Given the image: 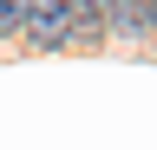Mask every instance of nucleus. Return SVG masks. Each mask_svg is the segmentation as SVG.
I'll use <instances>...</instances> for the list:
<instances>
[{"label":"nucleus","instance_id":"nucleus-2","mask_svg":"<svg viewBox=\"0 0 157 150\" xmlns=\"http://www.w3.org/2000/svg\"><path fill=\"white\" fill-rule=\"evenodd\" d=\"M105 26V0H66V39H92Z\"/></svg>","mask_w":157,"mask_h":150},{"label":"nucleus","instance_id":"nucleus-1","mask_svg":"<svg viewBox=\"0 0 157 150\" xmlns=\"http://www.w3.org/2000/svg\"><path fill=\"white\" fill-rule=\"evenodd\" d=\"M20 26H26L39 46H59V39H66V0H26Z\"/></svg>","mask_w":157,"mask_h":150},{"label":"nucleus","instance_id":"nucleus-3","mask_svg":"<svg viewBox=\"0 0 157 150\" xmlns=\"http://www.w3.org/2000/svg\"><path fill=\"white\" fill-rule=\"evenodd\" d=\"M105 26L111 33H144V0H105Z\"/></svg>","mask_w":157,"mask_h":150},{"label":"nucleus","instance_id":"nucleus-5","mask_svg":"<svg viewBox=\"0 0 157 150\" xmlns=\"http://www.w3.org/2000/svg\"><path fill=\"white\" fill-rule=\"evenodd\" d=\"M144 26H157V0H144Z\"/></svg>","mask_w":157,"mask_h":150},{"label":"nucleus","instance_id":"nucleus-4","mask_svg":"<svg viewBox=\"0 0 157 150\" xmlns=\"http://www.w3.org/2000/svg\"><path fill=\"white\" fill-rule=\"evenodd\" d=\"M20 13H26V0H0V33H20Z\"/></svg>","mask_w":157,"mask_h":150}]
</instances>
